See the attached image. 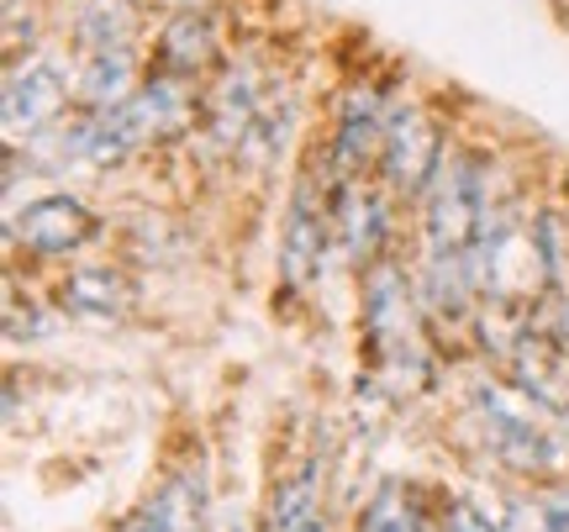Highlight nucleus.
I'll use <instances>...</instances> for the list:
<instances>
[{
    "instance_id": "1",
    "label": "nucleus",
    "mask_w": 569,
    "mask_h": 532,
    "mask_svg": "<svg viewBox=\"0 0 569 532\" xmlns=\"http://www.w3.org/2000/svg\"><path fill=\"white\" fill-rule=\"evenodd\" d=\"M359 343L369 359V380L380 390L422 395L432 385V338L417 301V280L396 259H380L359 274Z\"/></svg>"
},
{
    "instance_id": "2",
    "label": "nucleus",
    "mask_w": 569,
    "mask_h": 532,
    "mask_svg": "<svg viewBox=\"0 0 569 532\" xmlns=\"http://www.w3.org/2000/svg\"><path fill=\"white\" fill-rule=\"evenodd\" d=\"M490 205V164L469 148H448L432 190L422 195V248L438 253H469L480 238Z\"/></svg>"
},
{
    "instance_id": "3",
    "label": "nucleus",
    "mask_w": 569,
    "mask_h": 532,
    "mask_svg": "<svg viewBox=\"0 0 569 532\" xmlns=\"http://www.w3.org/2000/svg\"><path fill=\"white\" fill-rule=\"evenodd\" d=\"M332 195H338V180L322 184L317 169H306L280 217V285L296 295L322 280V259L332 248Z\"/></svg>"
},
{
    "instance_id": "4",
    "label": "nucleus",
    "mask_w": 569,
    "mask_h": 532,
    "mask_svg": "<svg viewBox=\"0 0 569 532\" xmlns=\"http://www.w3.org/2000/svg\"><path fill=\"white\" fill-rule=\"evenodd\" d=\"M448 159L443 127L427 117L417 101H390V122H386V148H380V184H386L396 201H422L438 169Z\"/></svg>"
},
{
    "instance_id": "5",
    "label": "nucleus",
    "mask_w": 569,
    "mask_h": 532,
    "mask_svg": "<svg viewBox=\"0 0 569 532\" xmlns=\"http://www.w3.org/2000/svg\"><path fill=\"white\" fill-rule=\"evenodd\" d=\"M396 195L375 180H343L332 195V243L343 248L348 269L365 274L369 264H380L390 248V227H396Z\"/></svg>"
},
{
    "instance_id": "6",
    "label": "nucleus",
    "mask_w": 569,
    "mask_h": 532,
    "mask_svg": "<svg viewBox=\"0 0 569 532\" xmlns=\"http://www.w3.org/2000/svg\"><path fill=\"white\" fill-rule=\"evenodd\" d=\"M386 122H390V101L375 84H353L338 106V132L327 143V169L332 180H365L369 164H380V148H386Z\"/></svg>"
},
{
    "instance_id": "7",
    "label": "nucleus",
    "mask_w": 569,
    "mask_h": 532,
    "mask_svg": "<svg viewBox=\"0 0 569 532\" xmlns=\"http://www.w3.org/2000/svg\"><path fill=\"white\" fill-rule=\"evenodd\" d=\"M496 364H501V380H511L549 416H569V349L559 338H549L538 322H528L517 332V343Z\"/></svg>"
},
{
    "instance_id": "8",
    "label": "nucleus",
    "mask_w": 569,
    "mask_h": 532,
    "mask_svg": "<svg viewBox=\"0 0 569 532\" xmlns=\"http://www.w3.org/2000/svg\"><path fill=\"white\" fill-rule=\"evenodd\" d=\"M101 222L90 217V205L80 195H38V201L11 217V248H27L38 259H69L84 243H96Z\"/></svg>"
},
{
    "instance_id": "9",
    "label": "nucleus",
    "mask_w": 569,
    "mask_h": 532,
    "mask_svg": "<svg viewBox=\"0 0 569 532\" xmlns=\"http://www.w3.org/2000/svg\"><path fill=\"white\" fill-rule=\"evenodd\" d=\"M63 101H69V80L53 59L11 63V74H6V138H11V148H21V138L27 143L42 138L63 117Z\"/></svg>"
},
{
    "instance_id": "10",
    "label": "nucleus",
    "mask_w": 569,
    "mask_h": 532,
    "mask_svg": "<svg viewBox=\"0 0 569 532\" xmlns=\"http://www.w3.org/2000/svg\"><path fill=\"white\" fill-rule=\"evenodd\" d=\"M138 301V290L117 264H74L59 280V307L74 317H96V322H117Z\"/></svg>"
},
{
    "instance_id": "11",
    "label": "nucleus",
    "mask_w": 569,
    "mask_h": 532,
    "mask_svg": "<svg viewBox=\"0 0 569 532\" xmlns=\"http://www.w3.org/2000/svg\"><path fill=\"white\" fill-rule=\"evenodd\" d=\"M217 59V21L206 17V11H180V17L163 21L159 32V69L163 74H201L206 63Z\"/></svg>"
},
{
    "instance_id": "12",
    "label": "nucleus",
    "mask_w": 569,
    "mask_h": 532,
    "mask_svg": "<svg viewBox=\"0 0 569 532\" xmlns=\"http://www.w3.org/2000/svg\"><path fill=\"white\" fill-rule=\"evenodd\" d=\"M132 106H138L142 127H148V143H169V138H180L184 127H190V117H196L190 80H180V74H163V69L153 74V80L138 84Z\"/></svg>"
},
{
    "instance_id": "13",
    "label": "nucleus",
    "mask_w": 569,
    "mask_h": 532,
    "mask_svg": "<svg viewBox=\"0 0 569 532\" xmlns=\"http://www.w3.org/2000/svg\"><path fill=\"white\" fill-rule=\"evenodd\" d=\"M74 96L84 101V111H106V106L132 101V96H138V59H132V48H106V53H90V59L80 63Z\"/></svg>"
},
{
    "instance_id": "14",
    "label": "nucleus",
    "mask_w": 569,
    "mask_h": 532,
    "mask_svg": "<svg viewBox=\"0 0 569 532\" xmlns=\"http://www.w3.org/2000/svg\"><path fill=\"white\" fill-rule=\"evenodd\" d=\"M269 532H327L322 516V495H317V474L296 470L274 485L269 501Z\"/></svg>"
},
{
    "instance_id": "15",
    "label": "nucleus",
    "mask_w": 569,
    "mask_h": 532,
    "mask_svg": "<svg viewBox=\"0 0 569 532\" xmlns=\"http://www.w3.org/2000/svg\"><path fill=\"white\" fill-rule=\"evenodd\" d=\"M132 27H138V6L132 0H84L80 21H74V38L90 53H106V48H127Z\"/></svg>"
},
{
    "instance_id": "16",
    "label": "nucleus",
    "mask_w": 569,
    "mask_h": 532,
    "mask_svg": "<svg viewBox=\"0 0 569 532\" xmlns=\"http://www.w3.org/2000/svg\"><path fill=\"white\" fill-rule=\"evenodd\" d=\"M353 532H427V522H422V512H417V501H411V491L401 480H380L375 495L365 501Z\"/></svg>"
},
{
    "instance_id": "17",
    "label": "nucleus",
    "mask_w": 569,
    "mask_h": 532,
    "mask_svg": "<svg viewBox=\"0 0 569 532\" xmlns=\"http://www.w3.org/2000/svg\"><path fill=\"white\" fill-rule=\"evenodd\" d=\"M443 532H501L496 522H490L475 501H448V512H443Z\"/></svg>"
},
{
    "instance_id": "18",
    "label": "nucleus",
    "mask_w": 569,
    "mask_h": 532,
    "mask_svg": "<svg viewBox=\"0 0 569 532\" xmlns=\"http://www.w3.org/2000/svg\"><path fill=\"white\" fill-rule=\"evenodd\" d=\"M538 311H543V317H538V328L549 332V338H559V343L569 349V290H559L549 307H538Z\"/></svg>"
},
{
    "instance_id": "19",
    "label": "nucleus",
    "mask_w": 569,
    "mask_h": 532,
    "mask_svg": "<svg viewBox=\"0 0 569 532\" xmlns=\"http://www.w3.org/2000/svg\"><path fill=\"white\" fill-rule=\"evenodd\" d=\"M538 506H543V516H549L553 532H569V480L549 485V491L538 495Z\"/></svg>"
},
{
    "instance_id": "20",
    "label": "nucleus",
    "mask_w": 569,
    "mask_h": 532,
    "mask_svg": "<svg viewBox=\"0 0 569 532\" xmlns=\"http://www.w3.org/2000/svg\"><path fill=\"white\" fill-rule=\"evenodd\" d=\"M174 528H180V522H174V512H169V501H163V506H153V512L142 516V522H138L132 532H174Z\"/></svg>"
}]
</instances>
